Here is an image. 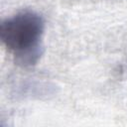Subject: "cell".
<instances>
[{
    "label": "cell",
    "instance_id": "cell-1",
    "mask_svg": "<svg viewBox=\"0 0 127 127\" xmlns=\"http://www.w3.org/2000/svg\"><path fill=\"white\" fill-rule=\"evenodd\" d=\"M44 29L43 17L29 10L19 12L1 23V42L13 54L17 65L32 66L41 59L44 52L42 44Z\"/></svg>",
    "mask_w": 127,
    "mask_h": 127
}]
</instances>
